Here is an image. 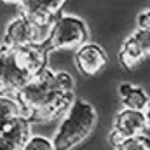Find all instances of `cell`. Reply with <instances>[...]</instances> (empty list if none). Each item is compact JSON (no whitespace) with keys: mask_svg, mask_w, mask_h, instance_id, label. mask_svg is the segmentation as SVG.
<instances>
[{"mask_svg":"<svg viewBox=\"0 0 150 150\" xmlns=\"http://www.w3.org/2000/svg\"><path fill=\"white\" fill-rule=\"evenodd\" d=\"M96 126V110L86 100H75L70 110L65 113L52 142L56 150H72L80 145Z\"/></svg>","mask_w":150,"mask_h":150,"instance_id":"cell-1","label":"cell"},{"mask_svg":"<svg viewBox=\"0 0 150 150\" xmlns=\"http://www.w3.org/2000/svg\"><path fill=\"white\" fill-rule=\"evenodd\" d=\"M59 91L58 82H56V72L52 70H44L40 75H37L35 79H32L16 96V100L21 103L25 115L30 119L35 112H38L47 101L49 98Z\"/></svg>","mask_w":150,"mask_h":150,"instance_id":"cell-2","label":"cell"},{"mask_svg":"<svg viewBox=\"0 0 150 150\" xmlns=\"http://www.w3.org/2000/svg\"><path fill=\"white\" fill-rule=\"evenodd\" d=\"M89 37L86 23L77 16H58L52 25L49 49H79Z\"/></svg>","mask_w":150,"mask_h":150,"instance_id":"cell-3","label":"cell"},{"mask_svg":"<svg viewBox=\"0 0 150 150\" xmlns=\"http://www.w3.org/2000/svg\"><path fill=\"white\" fill-rule=\"evenodd\" d=\"M149 127L145 112L131 110V108H122L115 115L112 131L108 134V142L113 147H119L122 142L143 134V131Z\"/></svg>","mask_w":150,"mask_h":150,"instance_id":"cell-4","label":"cell"},{"mask_svg":"<svg viewBox=\"0 0 150 150\" xmlns=\"http://www.w3.org/2000/svg\"><path fill=\"white\" fill-rule=\"evenodd\" d=\"M5 49V47H4ZM47 45H26L21 49H7L14 59V63L28 75L30 79H35L37 75H40L44 70H47Z\"/></svg>","mask_w":150,"mask_h":150,"instance_id":"cell-5","label":"cell"},{"mask_svg":"<svg viewBox=\"0 0 150 150\" xmlns=\"http://www.w3.org/2000/svg\"><path fill=\"white\" fill-rule=\"evenodd\" d=\"M150 56V30L138 28L133 35L124 40L119 59L124 68H134L138 63H142L145 58Z\"/></svg>","mask_w":150,"mask_h":150,"instance_id":"cell-6","label":"cell"},{"mask_svg":"<svg viewBox=\"0 0 150 150\" xmlns=\"http://www.w3.org/2000/svg\"><path fill=\"white\" fill-rule=\"evenodd\" d=\"M30 124L32 120L23 115L9 122H2L0 127V150H23L28 140L32 138L30 134Z\"/></svg>","mask_w":150,"mask_h":150,"instance_id":"cell-7","label":"cell"},{"mask_svg":"<svg viewBox=\"0 0 150 150\" xmlns=\"http://www.w3.org/2000/svg\"><path fill=\"white\" fill-rule=\"evenodd\" d=\"M2 68H0V84L2 94H18L32 79L25 74L12 59L11 52L2 47Z\"/></svg>","mask_w":150,"mask_h":150,"instance_id":"cell-8","label":"cell"},{"mask_svg":"<svg viewBox=\"0 0 150 150\" xmlns=\"http://www.w3.org/2000/svg\"><path fill=\"white\" fill-rule=\"evenodd\" d=\"M75 67L79 72L87 77L98 75L107 67V52L93 42H86L75 51Z\"/></svg>","mask_w":150,"mask_h":150,"instance_id":"cell-9","label":"cell"},{"mask_svg":"<svg viewBox=\"0 0 150 150\" xmlns=\"http://www.w3.org/2000/svg\"><path fill=\"white\" fill-rule=\"evenodd\" d=\"M32 44H35V40H33V28H32V23L28 21V18L23 14L14 18L5 28L2 47L14 51V49H21V47L32 45Z\"/></svg>","mask_w":150,"mask_h":150,"instance_id":"cell-10","label":"cell"},{"mask_svg":"<svg viewBox=\"0 0 150 150\" xmlns=\"http://www.w3.org/2000/svg\"><path fill=\"white\" fill-rule=\"evenodd\" d=\"M75 98H74V93H63V91H56L49 101L38 110L35 112L30 120L32 122H49V120H54L58 117H61L63 113H67L70 110V107L74 105Z\"/></svg>","mask_w":150,"mask_h":150,"instance_id":"cell-11","label":"cell"},{"mask_svg":"<svg viewBox=\"0 0 150 150\" xmlns=\"http://www.w3.org/2000/svg\"><path fill=\"white\" fill-rule=\"evenodd\" d=\"M65 0H23L21 14L26 18H58Z\"/></svg>","mask_w":150,"mask_h":150,"instance_id":"cell-12","label":"cell"},{"mask_svg":"<svg viewBox=\"0 0 150 150\" xmlns=\"http://www.w3.org/2000/svg\"><path fill=\"white\" fill-rule=\"evenodd\" d=\"M119 96H120L124 108H131V110H138V112H145L150 103L147 93L140 87H134L129 82H124L119 86Z\"/></svg>","mask_w":150,"mask_h":150,"instance_id":"cell-13","label":"cell"},{"mask_svg":"<svg viewBox=\"0 0 150 150\" xmlns=\"http://www.w3.org/2000/svg\"><path fill=\"white\" fill-rule=\"evenodd\" d=\"M23 115H25V110H23L21 103L16 100V96L2 94V98H0V120L2 122H9L18 117H23Z\"/></svg>","mask_w":150,"mask_h":150,"instance_id":"cell-14","label":"cell"},{"mask_svg":"<svg viewBox=\"0 0 150 150\" xmlns=\"http://www.w3.org/2000/svg\"><path fill=\"white\" fill-rule=\"evenodd\" d=\"M115 150H150V138L145 134L129 138L122 142L119 147H115Z\"/></svg>","mask_w":150,"mask_h":150,"instance_id":"cell-15","label":"cell"},{"mask_svg":"<svg viewBox=\"0 0 150 150\" xmlns=\"http://www.w3.org/2000/svg\"><path fill=\"white\" fill-rule=\"evenodd\" d=\"M23 150H56L54 142L45 136H32Z\"/></svg>","mask_w":150,"mask_h":150,"instance_id":"cell-16","label":"cell"},{"mask_svg":"<svg viewBox=\"0 0 150 150\" xmlns=\"http://www.w3.org/2000/svg\"><path fill=\"white\" fill-rule=\"evenodd\" d=\"M138 28L150 30V11H143V12L138 16Z\"/></svg>","mask_w":150,"mask_h":150,"instance_id":"cell-17","label":"cell"},{"mask_svg":"<svg viewBox=\"0 0 150 150\" xmlns=\"http://www.w3.org/2000/svg\"><path fill=\"white\" fill-rule=\"evenodd\" d=\"M145 117H147V124H149V129H150V103L147 107V110H145Z\"/></svg>","mask_w":150,"mask_h":150,"instance_id":"cell-18","label":"cell"},{"mask_svg":"<svg viewBox=\"0 0 150 150\" xmlns=\"http://www.w3.org/2000/svg\"><path fill=\"white\" fill-rule=\"evenodd\" d=\"M4 2H7V4H21L23 0H4Z\"/></svg>","mask_w":150,"mask_h":150,"instance_id":"cell-19","label":"cell"}]
</instances>
